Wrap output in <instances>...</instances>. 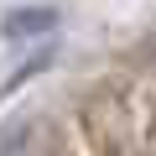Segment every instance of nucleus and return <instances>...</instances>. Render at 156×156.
<instances>
[{"mask_svg":"<svg viewBox=\"0 0 156 156\" xmlns=\"http://www.w3.org/2000/svg\"><path fill=\"white\" fill-rule=\"evenodd\" d=\"M0 31H5V42H21V37H37V31H57V11H52V5H31V11H11Z\"/></svg>","mask_w":156,"mask_h":156,"instance_id":"f257e3e1","label":"nucleus"}]
</instances>
